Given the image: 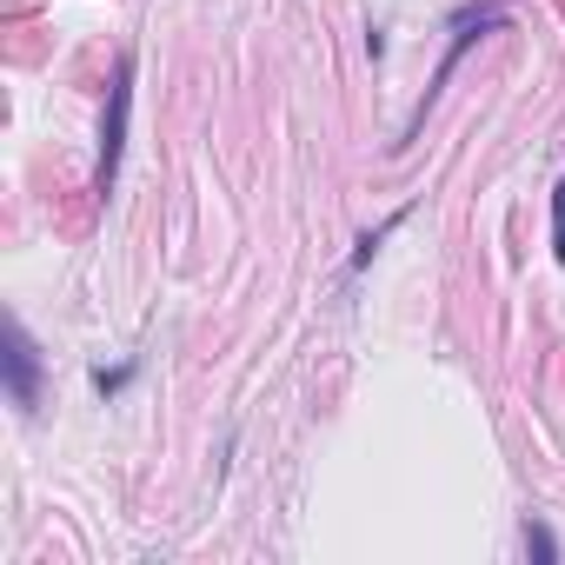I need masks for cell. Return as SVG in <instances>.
Masks as SVG:
<instances>
[{
  "mask_svg": "<svg viewBox=\"0 0 565 565\" xmlns=\"http://www.w3.org/2000/svg\"><path fill=\"white\" fill-rule=\"evenodd\" d=\"M8 386H14V406H28V413H34V347H28V333H21V327L8 333Z\"/></svg>",
  "mask_w": 565,
  "mask_h": 565,
  "instance_id": "cell-1",
  "label": "cell"
},
{
  "mask_svg": "<svg viewBox=\"0 0 565 565\" xmlns=\"http://www.w3.org/2000/svg\"><path fill=\"white\" fill-rule=\"evenodd\" d=\"M120 127H127V67L114 81V107H107V160H100V186H114V167H120Z\"/></svg>",
  "mask_w": 565,
  "mask_h": 565,
  "instance_id": "cell-2",
  "label": "cell"
},
{
  "mask_svg": "<svg viewBox=\"0 0 565 565\" xmlns=\"http://www.w3.org/2000/svg\"><path fill=\"white\" fill-rule=\"evenodd\" d=\"M552 246H558V266H565V180L552 193Z\"/></svg>",
  "mask_w": 565,
  "mask_h": 565,
  "instance_id": "cell-3",
  "label": "cell"
},
{
  "mask_svg": "<svg viewBox=\"0 0 565 565\" xmlns=\"http://www.w3.org/2000/svg\"><path fill=\"white\" fill-rule=\"evenodd\" d=\"M525 552H532V558H552V532H545V525H525Z\"/></svg>",
  "mask_w": 565,
  "mask_h": 565,
  "instance_id": "cell-4",
  "label": "cell"
},
{
  "mask_svg": "<svg viewBox=\"0 0 565 565\" xmlns=\"http://www.w3.org/2000/svg\"><path fill=\"white\" fill-rule=\"evenodd\" d=\"M94 386H100V393H120V386H127V366H114V373H94Z\"/></svg>",
  "mask_w": 565,
  "mask_h": 565,
  "instance_id": "cell-5",
  "label": "cell"
}]
</instances>
